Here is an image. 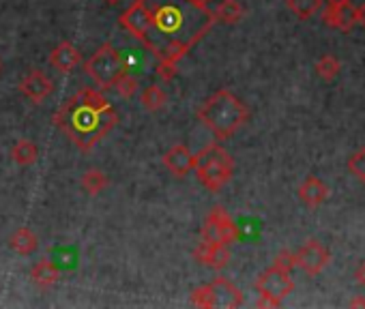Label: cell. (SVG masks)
Segmentation results:
<instances>
[{
	"label": "cell",
	"mask_w": 365,
	"mask_h": 309,
	"mask_svg": "<svg viewBox=\"0 0 365 309\" xmlns=\"http://www.w3.org/2000/svg\"><path fill=\"white\" fill-rule=\"evenodd\" d=\"M209 292H211V307H239L243 303V294L241 290L228 282V279L223 277H217L209 284Z\"/></svg>",
	"instance_id": "9c48e42d"
},
{
	"label": "cell",
	"mask_w": 365,
	"mask_h": 309,
	"mask_svg": "<svg viewBox=\"0 0 365 309\" xmlns=\"http://www.w3.org/2000/svg\"><path fill=\"white\" fill-rule=\"evenodd\" d=\"M82 63V54L75 45L71 43H61L59 47H54L52 54H50V65L56 69V71H61V73H69L73 71L77 65Z\"/></svg>",
	"instance_id": "9a60e30c"
},
{
	"label": "cell",
	"mask_w": 365,
	"mask_h": 309,
	"mask_svg": "<svg viewBox=\"0 0 365 309\" xmlns=\"http://www.w3.org/2000/svg\"><path fill=\"white\" fill-rule=\"evenodd\" d=\"M322 22L333 28V31L340 33H350L357 26V17H355V7L352 3H340V5H327L325 13H322Z\"/></svg>",
	"instance_id": "30bf717a"
},
{
	"label": "cell",
	"mask_w": 365,
	"mask_h": 309,
	"mask_svg": "<svg viewBox=\"0 0 365 309\" xmlns=\"http://www.w3.org/2000/svg\"><path fill=\"white\" fill-rule=\"evenodd\" d=\"M0 71H3V63H0Z\"/></svg>",
	"instance_id": "e575fe53"
},
{
	"label": "cell",
	"mask_w": 365,
	"mask_h": 309,
	"mask_svg": "<svg viewBox=\"0 0 365 309\" xmlns=\"http://www.w3.org/2000/svg\"><path fill=\"white\" fill-rule=\"evenodd\" d=\"M165 103H167V95L161 86H157V84H151V86L142 93V105L149 112H157V110L165 107Z\"/></svg>",
	"instance_id": "7402d4cb"
},
{
	"label": "cell",
	"mask_w": 365,
	"mask_h": 309,
	"mask_svg": "<svg viewBox=\"0 0 365 309\" xmlns=\"http://www.w3.org/2000/svg\"><path fill=\"white\" fill-rule=\"evenodd\" d=\"M327 5H340V3H350V0H325Z\"/></svg>",
	"instance_id": "d6a6232c"
},
{
	"label": "cell",
	"mask_w": 365,
	"mask_h": 309,
	"mask_svg": "<svg viewBox=\"0 0 365 309\" xmlns=\"http://www.w3.org/2000/svg\"><path fill=\"white\" fill-rule=\"evenodd\" d=\"M340 69H342V63H340L338 59H335L333 54H325L322 59L316 63V73H318V77H322V80H327V82H331V80L338 77Z\"/></svg>",
	"instance_id": "603a6c76"
},
{
	"label": "cell",
	"mask_w": 365,
	"mask_h": 309,
	"mask_svg": "<svg viewBox=\"0 0 365 309\" xmlns=\"http://www.w3.org/2000/svg\"><path fill=\"white\" fill-rule=\"evenodd\" d=\"M286 5L299 20H310L320 11L322 0H286Z\"/></svg>",
	"instance_id": "ffe728a7"
},
{
	"label": "cell",
	"mask_w": 365,
	"mask_h": 309,
	"mask_svg": "<svg viewBox=\"0 0 365 309\" xmlns=\"http://www.w3.org/2000/svg\"><path fill=\"white\" fill-rule=\"evenodd\" d=\"M11 157L17 165H31L37 161L39 157V149L31 142V140H20V142L13 146Z\"/></svg>",
	"instance_id": "d6986e66"
},
{
	"label": "cell",
	"mask_w": 365,
	"mask_h": 309,
	"mask_svg": "<svg viewBox=\"0 0 365 309\" xmlns=\"http://www.w3.org/2000/svg\"><path fill=\"white\" fill-rule=\"evenodd\" d=\"M273 266L275 269H282V271H292L295 266H297V260H295V254L292 251H279V254L275 256V260H273Z\"/></svg>",
	"instance_id": "484cf974"
},
{
	"label": "cell",
	"mask_w": 365,
	"mask_h": 309,
	"mask_svg": "<svg viewBox=\"0 0 365 309\" xmlns=\"http://www.w3.org/2000/svg\"><path fill=\"white\" fill-rule=\"evenodd\" d=\"M105 187H107V176L101 170H87V172H84V176H82V189L87 191V193L97 195Z\"/></svg>",
	"instance_id": "44dd1931"
},
{
	"label": "cell",
	"mask_w": 365,
	"mask_h": 309,
	"mask_svg": "<svg viewBox=\"0 0 365 309\" xmlns=\"http://www.w3.org/2000/svg\"><path fill=\"white\" fill-rule=\"evenodd\" d=\"M355 279H357V284L365 288V262L359 264V269L355 271Z\"/></svg>",
	"instance_id": "f1b7e54d"
},
{
	"label": "cell",
	"mask_w": 365,
	"mask_h": 309,
	"mask_svg": "<svg viewBox=\"0 0 365 309\" xmlns=\"http://www.w3.org/2000/svg\"><path fill=\"white\" fill-rule=\"evenodd\" d=\"M213 20L215 22H221V24H237L243 20L245 15V9L243 5L239 3V0H221V3L217 5L215 11H211Z\"/></svg>",
	"instance_id": "e0dca14e"
},
{
	"label": "cell",
	"mask_w": 365,
	"mask_h": 309,
	"mask_svg": "<svg viewBox=\"0 0 365 309\" xmlns=\"http://www.w3.org/2000/svg\"><path fill=\"white\" fill-rule=\"evenodd\" d=\"M187 3L195 9H209V3H213V0H187Z\"/></svg>",
	"instance_id": "4dcf8cb0"
},
{
	"label": "cell",
	"mask_w": 365,
	"mask_h": 309,
	"mask_svg": "<svg viewBox=\"0 0 365 309\" xmlns=\"http://www.w3.org/2000/svg\"><path fill=\"white\" fill-rule=\"evenodd\" d=\"M295 260L299 269H303L307 275L314 277L320 271H325L327 264L331 262V251L318 241H307L295 254Z\"/></svg>",
	"instance_id": "52a82bcc"
},
{
	"label": "cell",
	"mask_w": 365,
	"mask_h": 309,
	"mask_svg": "<svg viewBox=\"0 0 365 309\" xmlns=\"http://www.w3.org/2000/svg\"><path fill=\"white\" fill-rule=\"evenodd\" d=\"M193 163H195V155L185 144H177L163 155V165L167 167V172L179 179L187 176L193 170Z\"/></svg>",
	"instance_id": "7c38bea8"
},
{
	"label": "cell",
	"mask_w": 365,
	"mask_h": 309,
	"mask_svg": "<svg viewBox=\"0 0 365 309\" xmlns=\"http://www.w3.org/2000/svg\"><path fill=\"white\" fill-rule=\"evenodd\" d=\"M193 170L209 191H219L230 183L234 174V161L226 149H221L219 144H209L195 155Z\"/></svg>",
	"instance_id": "3957f363"
},
{
	"label": "cell",
	"mask_w": 365,
	"mask_h": 309,
	"mask_svg": "<svg viewBox=\"0 0 365 309\" xmlns=\"http://www.w3.org/2000/svg\"><path fill=\"white\" fill-rule=\"evenodd\" d=\"M202 241L204 243H221V245H230V243L239 241L237 223L223 206H215L209 213L204 226H202Z\"/></svg>",
	"instance_id": "8992f818"
},
{
	"label": "cell",
	"mask_w": 365,
	"mask_h": 309,
	"mask_svg": "<svg viewBox=\"0 0 365 309\" xmlns=\"http://www.w3.org/2000/svg\"><path fill=\"white\" fill-rule=\"evenodd\" d=\"M299 198L305 206H310V209H316L320 204L327 202L329 198V185L318 179V176H307L301 187H299Z\"/></svg>",
	"instance_id": "4fadbf2b"
},
{
	"label": "cell",
	"mask_w": 365,
	"mask_h": 309,
	"mask_svg": "<svg viewBox=\"0 0 365 309\" xmlns=\"http://www.w3.org/2000/svg\"><path fill=\"white\" fill-rule=\"evenodd\" d=\"M9 245L11 249L15 251V254L20 256H31L33 251H37L39 247V239L33 230H28V228H20L13 232V236L9 239Z\"/></svg>",
	"instance_id": "2e32d148"
},
{
	"label": "cell",
	"mask_w": 365,
	"mask_h": 309,
	"mask_svg": "<svg viewBox=\"0 0 365 309\" xmlns=\"http://www.w3.org/2000/svg\"><path fill=\"white\" fill-rule=\"evenodd\" d=\"M121 26L125 31H129L135 39L144 41V37L151 31V13L142 0H135V3L121 15Z\"/></svg>",
	"instance_id": "ba28073f"
},
{
	"label": "cell",
	"mask_w": 365,
	"mask_h": 309,
	"mask_svg": "<svg viewBox=\"0 0 365 309\" xmlns=\"http://www.w3.org/2000/svg\"><path fill=\"white\" fill-rule=\"evenodd\" d=\"M31 277H33V282H35L37 286H41V288H50V286H54L56 282H59L61 271H59V266H56L54 262L43 260V262H39V264L33 269Z\"/></svg>",
	"instance_id": "ac0fdd59"
},
{
	"label": "cell",
	"mask_w": 365,
	"mask_h": 309,
	"mask_svg": "<svg viewBox=\"0 0 365 309\" xmlns=\"http://www.w3.org/2000/svg\"><path fill=\"white\" fill-rule=\"evenodd\" d=\"M54 123L73 140L77 149L91 151L101 137H105L117 127L119 114L112 110L101 93L93 89H82L59 110Z\"/></svg>",
	"instance_id": "6da1fadb"
},
{
	"label": "cell",
	"mask_w": 365,
	"mask_h": 309,
	"mask_svg": "<svg viewBox=\"0 0 365 309\" xmlns=\"http://www.w3.org/2000/svg\"><path fill=\"white\" fill-rule=\"evenodd\" d=\"M191 303L195 307H211V292H209V284L207 286H200V288H195L191 292Z\"/></svg>",
	"instance_id": "4316f807"
},
{
	"label": "cell",
	"mask_w": 365,
	"mask_h": 309,
	"mask_svg": "<svg viewBox=\"0 0 365 309\" xmlns=\"http://www.w3.org/2000/svg\"><path fill=\"white\" fill-rule=\"evenodd\" d=\"M84 69H87V73L99 84L101 89H112L114 86V82L125 73L121 52L112 43H103L91 56V61L87 63Z\"/></svg>",
	"instance_id": "277c9868"
},
{
	"label": "cell",
	"mask_w": 365,
	"mask_h": 309,
	"mask_svg": "<svg viewBox=\"0 0 365 309\" xmlns=\"http://www.w3.org/2000/svg\"><path fill=\"white\" fill-rule=\"evenodd\" d=\"M105 3H107V5H119L121 0H105Z\"/></svg>",
	"instance_id": "836d02e7"
},
{
	"label": "cell",
	"mask_w": 365,
	"mask_h": 309,
	"mask_svg": "<svg viewBox=\"0 0 365 309\" xmlns=\"http://www.w3.org/2000/svg\"><path fill=\"white\" fill-rule=\"evenodd\" d=\"M346 167H348V172H350L357 181L365 183V149L355 151V153L348 157Z\"/></svg>",
	"instance_id": "cb8c5ba5"
},
{
	"label": "cell",
	"mask_w": 365,
	"mask_h": 309,
	"mask_svg": "<svg viewBox=\"0 0 365 309\" xmlns=\"http://www.w3.org/2000/svg\"><path fill=\"white\" fill-rule=\"evenodd\" d=\"M348 307H365V299H352Z\"/></svg>",
	"instance_id": "1f68e13d"
},
{
	"label": "cell",
	"mask_w": 365,
	"mask_h": 309,
	"mask_svg": "<svg viewBox=\"0 0 365 309\" xmlns=\"http://www.w3.org/2000/svg\"><path fill=\"white\" fill-rule=\"evenodd\" d=\"M198 119L207 129L215 133L217 140H228L247 123L249 110L234 93L221 89L204 101L198 112Z\"/></svg>",
	"instance_id": "7a4b0ae2"
},
{
	"label": "cell",
	"mask_w": 365,
	"mask_h": 309,
	"mask_svg": "<svg viewBox=\"0 0 365 309\" xmlns=\"http://www.w3.org/2000/svg\"><path fill=\"white\" fill-rule=\"evenodd\" d=\"M112 89H117V93H119L123 99H129V97H133V95L137 93V80L125 71V73L114 82V86H112Z\"/></svg>",
	"instance_id": "d4e9b609"
},
{
	"label": "cell",
	"mask_w": 365,
	"mask_h": 309,
	"mask_svg": "<svg viewBox=\"0 0 365 309\" xmlns=\"http://www.w3.org/2000/svg\"><path fill=\"white\" fill-rule=\"evenodd\" d=\"M355 17H357V24L365 26V3H363V5H359V7L355 9Z\"/></svg>",
	"instance_id": "f546056e"
},
{
	"label": "cell",
	"mask_w": 365,
	"mask_h": 309,
	"mask_svg": "<svg viewBox=\"0 0 365 309\" xmlns=\"http://www.w3.org/2000/svg\"><path fill=\"white\" fill-rule=\"evenodd\" d=\"M52 82L43 71H31L22 82H20V91L35 103H41L50 93H52Z\"/></svg>",
	"instance_id": "5bb4252c"
},
{
	"label": "cell",
	"mask_w": 365,
	"mask_h": 309,
	"mask_svg": "<svg viewBox=\"0 0 365 309\" xmlns=\"http://www.w3.org/2000/svg\"><path fill=\"white\" fill-rule=\"evenodd\" d=\"M157 75L161 80H165V82H170L177 75V65H172V63H159L157 65Z\"/></svg>",
	"instance_id": "83f0119b"
},
{
	"label": "cell",
	"mask_w": 365,
	"mask_h": 309,
	"mask_svg": "<svg viewBox=\"0 0 365 309\" xmlns=\"http://www.w3.org/2000/svg\"><path fill=\"white\" fill-rule=\"evenodd\" d=\"M195 260L200 264L209 266V269H215V271H221L230 262V251H228V245H221V243H200L193 251Z\"/></svg>",
	"instance_id": "8fae6325"
},
{
	"label": "cell",
	"mask_w": 365,
	"mask_h": 309,
	"mask_svg": "<svg viewBox=\"0 0 365 309\" xmlns=\"http://www.w3.org/2000/svg\"><path fill=\"white\" fill-rule=\"evenodd\" d=\"M256 290L260 294L256 307H279L295 290V282L288 271L271 266L256 279Z\"/></svg>",
	"instance_id": "5b68a950"
}]
</instances>
